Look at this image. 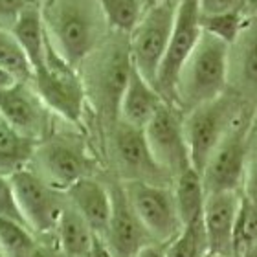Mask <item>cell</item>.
I'll return each mask as SVG.
<instances>
[{
    "label": "cell",
    "instance_id": "6da1fadb",
    "mask_svg": "<svg viewBox=\"0 0 257 257\" xmlns=\"http://www.w3.org/2000/svg\"><path fill=\"white\" fill-rule=\"evenodd\" d=\"M41 13L52 46L75 68L110 33L97 0H46Z\"/></svg>",
    "mask_w": 257,
    "mask_h": 257
},
{
    "label": "cell",
    "instance_id": "7a4b0ae2",
    "mask_svg": "<svg viewBox=\"0 0 257 257\" xmlns=\"http://www.w3.org/2000/svg\"><path fill=\"white\" fill-rule=\"evenodd\" d=\"M81 66L86 68V74L81 75L85 83L86 99L112 128V125L118 121L119 99L128 72L133 68L128 37L125 33L110 32Z\"/></svg>",
    "mask_w": 257,
    "mask_h": 257
},
{
    "label": "cell",
    "instance_id": "3957f363",
    "mask_svg": "<svg viewBox=\"0 0 257 257\" xmlns=\"http://www.w3.org/2000/svg\"><path fill=\"white\" fill-rule=\"evenodd\" d=\"M228 50L219 39L202 33L184 63L175 86V105L182 112L222 96L228 90Z\"/></svg>",
    "mask_w": 257,
    "mask_h": 257
},
{
    "label": "cell",
    "instance_id": "277c9868",
    "mask_svg": "<svg viewBox=\"0 0 257 257\" xmlns=\"http://www.w3.org/2000/svg\"><path fill=\"white\" fill-rule=\"evenodd\" d=\"M32 85L50 112L72 125L83 123L88 99L79 68L66 63L50 39L43 63L33 70Z\"/></svg>",
    "mask_w": 257,
    "mask_h": 257
},
{
    "label": "cell",
    "instance_id": "5b68a950",
    "mask_svg": "<svg viewBox=\"0 0 257 257\" xmlns=\"http://www.w3.org/2000/svg\"><path fill=\"white\" fill-rule=\"evenodd\" d=\"M244 110L241 97L226 90L222 96L184 112V134L193 169L202 171L209 155Z\"/></svg>",
    "mask_w": 257,
    "mask_h": 257
},
{
    "label": "cell",
    "instance_id": "8992f818",
    "mask_svg": "<svg viewBox=\"0 0 257 257\" xmlns=\"http://www.w3.org/2000/svg\"><path fill=\"white\" fill-rule=\"evenodd\" d=\"M177 8L178 0L151 2L127 35L133 66L153 85L169 44Z\"/></svg>",
    "mask_w": 257,
    "mask_h": 257
},
{
    "label": "cell",
    "instance_id": "52a82bcc",
    "mask_svg": "<svg viewBox=\"0 0 257 257\" xmlns=\"http://www.w3.org/2000/svg\"><path fill=\"white\" fill-rule=\"evenodd\" d=\"M252 121L253 112L244 110L209 155L200 171L206 193L241 191L248 155L252 149Z\"/></svg>",
    "mask_w": 257,
    "mask_h": 257
},
{
    "label": "cell",
    "instance_id": "ba28073f",
    "mask_svg": "<svg viewBox=\"0 0 257 257\" xmlns=\"http://www.w3.org/2000/svg\"><path fill=\"white\" fill-rule=\"evenodd\" d=\"M32 162L37 175L59 191L85 177H92L96 160L85 140L75 134H48L37 144Z\"/></svg>",
    "mask_w": 257,
    "mask_h": 257
},
{
    "label": "cell",
    "instance_id": "9c48e42d",
    "mask_svg": "<svg viewBox=\"0 0 257 257\" xmlns=\"http://www.w3.org/2000/svg\"><path fill=\"white\" fill-rule=\"evenodd\" d=\"M121 186L128 204L153 241L166 244L180 231L182 224L178 219L171 186L142 180H128L121 182Z\"/></svg>",
    "mask_w": 257,
    "mask_h": 257
},
{
    "label": "cell",
    "instance_id": "30bf717a",
    "mask_svg": "<svg viewBox=\"0 0 257 257\" xmlns=\"http://www.w3.org/2000/svg\"><path fill=\"white\" fill-rule=\"evenodd\" d=\"M200 35H202V28H200L198 0H178L175 26L155 79V88L160 92V96L167 103L175 105V86H177L178 74L191 55L193 48L197 46Z\"/></svg>",
    "mask_w": 257,
    "mask_h": 257
},
{
    "label": "cell",
    "instance_id": "8fae6325",
    "mask_svg": "<svg viewBox=\"0 0 257 257\" xmlns=\"http://www.w3.org/2000/svg\"><path fill=\"white\" fill-rule=\"evenodd\" d=\"M145 140L155 162L175 178L191 167L189 149L184 134V112L173 103H164L144 127Z\"/></svg>",
    "mask_w": 257,
    "mask_h": 257
},
{
    "label": "cell",
    "instance_id": "7c38bea8",
    "mask_svg": "<svg viewBox=\"0 0 257 257\" xmlns=\"http://www.w3.org/2000/svg\"><path fill=\"white\" fill-rule=\"evenodd\" d=\"M110 147L121 182L142 180L162 186L173 182L151 155L144 128L133 127L118 119L110 128Z\"/></svg>",
    "mask_w": 257,
    "mask_h": 257
},
{
    "label": "cell",
    "instance_id": "4fadbf2b",
    "mask_svg": "<svg viewBox=\"0 0 257 257\" xmlns=\"http://www.w3.org/2000/svg\"><path fill=\"white\" fill-rule=\"evenodd\" d=\"M10 178L28 228L37 233L55 230L66 206L61 197L63 191L50 186L30 167L13 173Z\"/></svg>",
    "mask_w": 257,
    "mask_h": 257
},
{
    "label": "cell",
    "instance_id": "5bb4252c",
    "mask_svg": "<svg viewBox=\"0 0 257 257\" xmlns=\"http://www.w3.org/2000/svg\"><path fill=\"white\" fill-rule=\"evenodd\" d=\"M50 114L32 81H17L0 90V118L28 138L41 142L48 136Z\"/></svg>",
    "mask_w": 257,
    "mask_h": 257
},
{
    "label": "cell",
    "instance_id": "9a60e30c",
    "mask_svg": "<svg viewBox=\"0 0 257 257\" xmlns=\"http://www.w3.org/2000/svg\"><path fill=\"white\" fill-rule=\"evenodd\" d=\"M241 191L206 193L202 226L209 253L235 257L233 239H235V222L241 208Z\"/></svg>",
    "mask_w": 257,
    "mask_h": 257
},
{
    "label": "cell",
    "instance_id": "2e32d148",
    "mask_svg": "<svg viewBox=\"0 0 257 257\" xmlns=\"http://www.w3.org/2000/svg\"><path fill=\"white\" fill-rule=\"evenodd\" d=\"M108 189L112 197V211L103 241L112 257H134L140 248L155 241L151 239L149 231L144 228L133 206L128 204L121 182L114 184Z\"/></svg>",
    "mask_w": 257,
    "mask_h": 257
},
{
    "label": "cell",
    "instance_id": "e0dca14e",
    "mask_svg": "<svg viewBox=\"0 0 257 257\" xmlns=\"http://www.w3.org/2000/svg\"><path fill=\"white\" fill-rule=\"evenodd\" d=\"M228 86L242 101H257V13H250L228 50Z\"/></svg>",
    "mask_w": 257,
    "mask_h": 257
},
{
    "label": "cell",
    "instance_id": "ac0fdd59",
    "mask_svg": "<svg viewBox=\"0 0 257 257\" xmlns=\"http://www.w3.org/2000/svg\"><path fill=\"white\" fill-rule=\"evenodd\" d=\"M64 193L68 197L70 206L85 219L94 235L103 239L107 233L110 211H112L110 189L94 177H85L72 184Z\"/></svg>",
    "mask_w": 257,
    "mask_h": 257
},
{
    "label": "cell",
    "instance_id": "d6986e66",
    "mask_svg": "<svg viewBox=\"0 0 257 257\" xmlns=\"http://www.w3.org/2000/svg\"><path fill=\"white\" fill-rule=\"evenodd\" d=\"M164 103L166 99L160 96L155 85L149 83L133 66L128 72L121 99H119L118 119L133 127L144 128Z\"/></svg>",
    "mask_w": 257,
    "mask_h": 257
},
{
    "label": "cell",
    "instance_id": "ffe728a7",
    "mask_svg": "<svg viewBox=\"0 0 257 257\" xmlns=\"http://www.w3.org/2000/svg\"><path fill=\"white\" fill-rule=\"evenodd\" d=\"M10 32L13 33L15 41L26 55L28 63L35 70L43 63L46 44H48V33L44 28L43 13L39 6H32L17 17V21L11 24Z\"/></svg>",
    "mask_w": 257,
    "mask_h": 257
},
{
    "label": "cell",
    "instance_id": "44dd1931",
    "mask_svg": "<svg viewBox=\"0 0 257 257\" xmlns=\"http://www.w3.org/2000/svg\"><path fill=\"white\" fill-rule=\"evenodd\" d=\"M173 197L175 206L180 219V224L186 226L193 220L202 219L204 200H206V189H204L202 177L197 169L188 167L186 171L173 178Z\"/></svg>",
    "mask_w": 257,
    "mask_h": 257
},
{
    "label": "cell",
    "instance_id": "7402d4cb",
    "mask_svg": "<svg viewBox=\"0 0 257 257\" xmlns=\"http://www.w3.org/2000/svg\"><path fill=\"white\" fill-rule=\"evenodd\" d=\"M37 140L28 138L0 118V175L11 177L32 164Z\"/></svg>",
    "mask_w": 257,
    "mask_h": 257
},
{
    "label": "cell",
    "instance_id": "603a6c76",
    "mask_svg": "<svg viewBox=\"0 0 257 257\" xmlns=\"http://www.w3.org/2000/svg\"><path fill=\"white\" fill-rule=\"evenodd\" d=\"M61 250L66 257H88L94 242V231L88 228L85 219L72 206H64L59 222L55 226Z\"/></svg>",
    "mask_w": 257,
    "mask_h": 257
},
{
    "label": "cell",
    "instance_id": "cb8c5ba5",
    "mask_svg": "<svg viewBox=\"0 0 257 257\" xmlns=\"http://www.w3.org/2000/svg\"><path fill=\"white\" fill-rule=\"evenodd\" d=\"M164 246H166V257H208L209 250L202 219L182 226L177 235Z\"/></svg>",
    "mask_w": 257,
    "mask_h": 257
},
{
    "label": "cell",
    "instance_id": "d4e9b609",
    "mask_svg": "<svg viewBox=\"0 0 257 257\" xmlns=\"http://www.w3.org/2000/svg\"><path fill=\"white\" fill-rule=\"evenodd\" d=\"M97 2L105 13L110 32L125 33V35L131 33L134 24L147 8V0H97Z\"/></svg>",
    "mask_w": 257,
    "mask_h": 257
},
{
    "label": "cell",
    "instance_id": "484cf974",
    "mask_svg": "<svg viewBox=\"0 0 257 257\" xmlns=\"http://www.w3.org/2000/svg\"><path fill=\"white\" fill-rule=\"evenodd\" d=\"M37 244L28 226L0 217V253L4 257H26Z\"/></svg>",
    "mask_w": 257,
    "mask_h": 257
},
{
    "label": "cell",
    "instance_id": "4316f807",
    "mask_svg": "<svg viewBox=\"0 0 257 257\" xmlns=\"http://www.w3.org/2000/svg\"><path fill=\"white\" fill-rule=\"evenodd\" d=\"M248 11H233V13H220V15H200V28L202 33L219 39L230 46L241 33Z\"/></svg>",
    "mask_w": 257,
    "mask_h": 257
},
{
    "label": "cell",
    "instance_id": "83f0119b",
    "mask_svg": "<svg viewBox=\"0 0 257 257\" xmlns=\"http://www.w3.org/2000/svg\"><path fill=\"white\" fill-rule=\"evenodd\" d=\"M0 66L21 81H32L33 70L26 55L8 28L0 26Z\"/></svg>",
    "mask_w": 257,
    "mask_h": 257
},
{
    "label": "cell",
    "instance_id": "f1b7e54d",
    "mask_svg": "<svg viewBox=\"0 0 257 257\" xmlns=\"http://www.w3.org/2000/svg\"><path fill=\"white\" fill-rule=\"evenodd\" d=\"M255 241H257V208L242 197L241 208H239V215H237V222H235V239H233L235 257H241Z\"/></svg>",
    "mask_w": 257,
    "mask_h": 257
},
{
    "label": "cell",
    "instance_id": "f546056e",
    "mask_svg": "<svg viewBox=\"0 0 257 257\" xmlns=\"http://www.w3.org/2000/svg\"><path fill=\"white\" fill-rule=\"evenodd\" d=\"M0 217L28 226L26 220H24V215L19 208V202H17V195L15 189H13V184H11V178L4 177V175H0Z\"/></svg>",
    "mask_w": 257,
    "mask_h": 257
},
{
    "label": "cell",
    "instance_id": "4dcf8cb0",
    "mask_svg": "<svg viewBox=\"0 0 257 257\" xmlns=\"http://www.w3.org/2000/svg\"><path fill=\"white\" fill-rule=\"evenodd\" d=\"M200 15H220V13H233V11H248V0H198Z\"/></svg>",
    "mask_w": 257,
    "mask_h": 257
},
{
    "label": "cell",
    "instance_id": "1f68e13d",
    "mask_svg": "<svg viewBox=\"0 0 257 257\" xmlns=\"http://www.w3.org/2000/svg\"><path fill=\"white\" fill-rule=\"evenodd\" d=\"M242 197L246 198L248 202L253 204L257 208V147L250 149L246 162V171H244V178H242V188H241Z\"/></svg>",
    "mask_w": 257,
    "mask_h": 257
},
{
    "label": "cell",
    "instance_id": "d6a6232c",
    "mask_svg": "<svg viewBox=\"0 0 257 257\" xmlns=\"http://www.w3.org/2000/svg\"><path fill=\"white\" fill-rule=\"evenodd\" d=\"M39 6V0H0V26L10 30L22 11Z\"/></svg>",
    "mask_w": 257,
    "mask_h": 257
},
{
    "label": "cell",
    "instance_id": "836d02e7",
    "mask_svg": "<svg viewBox=\"0 0 257 257\" xmlns=\"http://www.w3.org/2000/svg\"><path fill=\"white\" fill-rule=\"evenodd\" d=\"M134 257H166V246L160 242H149L140 248Z\"/></svg>",
    "mask_w": 257,
    "mask_h": 257
},
{
    "label": "cell",
    "instance_id": "e575fe53",
    "mask_svg": "<svg viewBox=\"0 0 257 257\" xmlns=\"http://www.w3.org/2000/svg\"><path fill=\"white\" fill-rule=\"evenodd\" d=\"M88 257H112V253H110V250L107 248V244H105V241H103L101 237H94V242H92Z\"/></svg>",
    "mask_w": 257,
    "mask_h": 257
},
{
    "label": "cell",
    "instance_id": "d590c367",
    "mask_svg": "<svg viewBox=\"0 0 257 257\" xmlns=\"http://www.w3.org/2000/svg\"><path fill=\"white\" fill-rule=\"evenodd\" d=\"M17 81H21V79H17L11 72H8L6 68H2V66H0V90H2V88H8V86H11L13 83H17Z\"/></svg>",
    "mask_w": 257,
    "mask_h": 257
},
{
    "label": "cell",
    "instance_id": "8d00e7d4",
    "mask_svg": "<svg viewBox=\"0 0 257 257\" xmlns=\"http://www.w3.org/2000/svg\"><path fill=\"white\" fill-rule=\"evenodd\" d=\"M26 257H54V255H52V253H50L48 250H46V248H43L41 244H37V246L33 248L32 252L28 253Z\"/></svg>",
    "mask_w": 257,
    "mask_h": 257
},
{
    "label": "cell",
    "instance_id": "74e56055",
    "mask_svg": "<svg viewBox=\"0 0 257 257\" xmlns=\"http://www.w3.org/2000/svg\"><path fill=\"white\" fill-rule=\"evenodd\" d=\"M257 133V101H255V108H253V121H252V134Z\"/></svg>",
    "mask_w": 257,
    "mask_h": 257
},
{
    "label": "cell",
    "instance_id": "f35d334b",
    "mask_svg": "<svg viewBox=\"0 0 257 257\" xmlns=\"http://www.w3.org/2000/svg\"><path fill=\"white\" fill-rule=\"evenodd\" d=\"M250 4V13H257V0H248Z\"/></svg>",
    "mask_w": 257,
    "mask_h": 257
},
{
    "label": "cell",
    "instance_id": "ab89813d",
    "mask_svg": "<svg viewBox=\"0 0 257 257\" xmlns=\"http://www.w3.org/2000/svg\"><path fill=\"white\" fill-rule=\"evenodd\" d=\"M208 257H226V255H217V253H208Z\"/></svg>",
    "mask_w": 257,
    "mask_h": 257
},
{
    "label": "cell",
    "instance_id": "60d3db41",
    "mask_svg": "<svg viewBox=\"0 0 257 257\" xmlns=\"http://www.w3.org/2000/svg\"><path fill=\"white\" fill-rule=\"evenodd\" d=\"M151 2H155V0H147V4H151Z\"/></svg>",
    "mask_w": 257,
    "mask_h": 257
},
{
    "label": "cell",
    "instance_id": "b9f144b4",
    "mask_svg": "<svg viewBox=\"0 0 257 257\" xmlns=\"http://www.w3.org/2000/svg\"><path fill=\"white\" fill-rule=\"evenodd\" d=\"M0 257H4V255H2V253H0Z\"/></svg>",
    "mask_w": 257,
    "mask_h": 257
}]
</instances>
